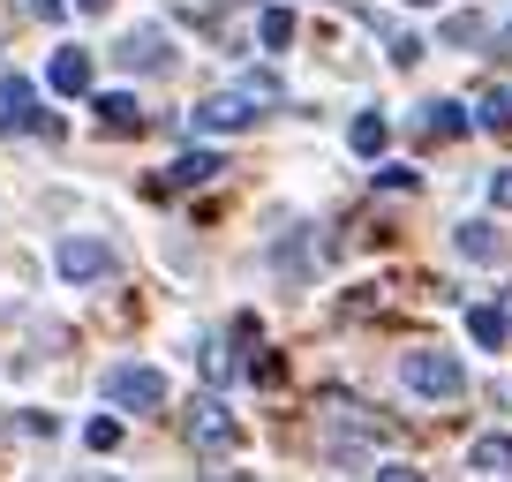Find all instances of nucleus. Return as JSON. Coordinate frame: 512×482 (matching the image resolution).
<instances>
[{
	"instance_id": "obj_11",
	"label": "nucleus",
	"mask_w": 512,
	"mask_h": 482,
	"mask_svg": "<svg viewBox=\"0 0 512 482\" xmlns=\"http://www.w3.org/2000/svg\"><path fill=\"white\" fill-rule=\"evenodd\" d=\"M467 339H475V347H505V339H512V302L467 309Z\"/></svg>"
},
{
	"instance_id": "obj_20",
	"label": "nucleus",
	"mask_w": 512,
	"mask_h": 482,
	"mask_svg": "<svg viewBox=\"0 0 512 482\" xmlns=\"http://www.w3.org/2000/svg\"><path fill=\"white\" fill-rule=\"evenodd\" d=\"M83 437H91V452H113V445H121V422H106V415H98Z\"/></svg>"
},
{
	"instance_id": "obj_19",
	"label": "nucleus",
	"mask_w": 512,
	"mask_h": 482,
	"mask_svg": "<svg viewBox=\"0 0 512 482\" xmlns=\"http://www.w3.org/2000/svg\"><path fill=\"white\" fill-rule=\"evenodd\" d=\"M204 377H211V385H226V377H234V354H226V347H204Z\"/></svg>"
},
{
	"instance_id": "obj_10",
	"label": "nucleus",
	"mask_w": 512,
	"mask_h": 482,
	"mask_svg": "<svg viewBox=\"0 0 512 482\" xmlns=\"http://www.w3.org/2000/svg\"><path fill=\"white\" fill-rule=\"evenodd\" d=\"M452 249H460L467 264H497V257H505V234H497L490 219H467L460 234H452Z\"/></svg>"
},
{
	"instance_id": "obj_8",
	"label": "nucleus",
	"mask_w": 512,
	"mask_h": 482,
	"mask_svg": "<svg viewBox=\"0 0 512 482\" xmlns=\"http://www.w3.org/2000/svg\"><path fill=\"white\" fill-rule=\"evenodd\" d=\"M219 166H226L219 151H181V159L166 166V174L151 181V189H159V196H166V189H196V181H211V174H219Z\"/></svg>"
},
{
	"instance_id": "obj_2",
	"label": "nucleus",
	"mask_w": 512,
	"mask_h": 482,
	"mask_svg": "<svg viewBox=\"0 0 512 482\" xmlns=\"http://www.w3.org/2000/svg\"><path fill=\"white\" fill-rule=\"evenodd\" d=\"M106 400L128 407V415H159L166 407V370H151V362H113L106 370Z\"/></svg>"
},
{
	"instance_id": "obj_6",
	"label": "nucleus",
	"mask_w": 512,
	"mask_h": 482,
	"mask_svg": "<svg viewBox=\"0 0 512 482\" xmlns=\"http://www.w3.org/2000/svg\"><path fill=\"white\" fill-rule=\"evenodd\" d=\"M53 264H61V279L91 287V279H106V272H113V249H106V241H91V234H68V241H61V257H53Z\"/></svg>"
},
{
	"instance_id": "obj_3",
	"label": "nucleus",
	"mask_w": 512,
	"mask_h": 482,
	"mask_svg": "<svg viewBox=\"0 0 512 482\" xmlns=\"http://www.w3.org/2000/svg\"><path fill=\"white\" fill-rule=\"evenodd\" d=\"M0 129H8V136H46V144H61V121L38 106V91H31L23 76H0Z\"/></svg>"
},
{
	"instance_id": "obj_16",
	"label": "nucleus",
	"mask_w": 512,
	"mask_h": 482,
	"mask_svg": "<svg viewBox=\"0 0 512 482\" xmlns=\"http://www.w3.org/2000/svg\"><path fill=\"white\" fill-rule=\"evenodd\" d=\"M256 38H264L272 53H287L294 46V8H264V16H256Z\"/></svg>"
},
{
	"instance_id": "obj_7",
	"label": "nucleus",
	"mask_w": 512,
	"mask_h": 482,
	"mask_svg": "<svg viewBox=\"0 0 512 482\" xmlns=\"http://www.w3.org/2000/svg\"><path fill=\"white\" fill-rule=\"evenodd\" d=\"M113 61L136 68V76H151V68H174V46H166V31H151V23H144V31H128L121 46H113Z\"/></svg>"
},
{
	"instance_id": "obj_26",
	"label": "nucleus",
	"mask_w": 512,
	"mask_h": 482,
	"mask_svg": "<svg viewBox=\"0 0 512 482\" xmlns=\"http://www.w3.org/2000/svg\"><path fill=\"white\" fill-rule=\"evenodd\" d=\"M83 8H106V0H83Z\"/></svg>"
},
{
	"instance_id": "obj_23",
	"label": "nucleus",
	"mask_w": 512,
	"mask_h": 482,
	"mask_svg": "<svg viewBox=\"0 0 512 482\" xmlns=\"http://www.w3.org/2000/svg\"><path fill=\"white\" fill-rule=\"evenodd\" d=\"M490 204H505V211H512V166H505V174L490 181Z\"/></svg>"
},
{
	"instance_id": "obj_13",
	"label": "nucleus",
	"mask_w": 512,
	"mask_h": 482,
	"mask_svg": "<svg viewBox=\"0 0 512 482\" xmlns=\"http://www.w3.org/2000/svg\"><path fill=\"white\" fill-rule=\"evenodd\" d=\"M98 129H113V136H136L144 129V106L128 91H98Z\"/></svg>"
},
{
	"instance_id": "obj_12",
	"label": "nucleus",
	"mask_w": 512,
	"mask_h": 482,
	"mask_svg": "<svg viewBox=\"0 0 512 482\" xmlns=\"http://www.w3.org/2000/svg\"><path fill=\"white\" fill-rule=\"evenodd\" d=\"M467 121H475V113L452 106V98H430V106H422V136H430V144H452V136H467Z\"/></svg>"
},
{
	"instance_id": "obj_14",
	"label": "nucleus",
	"mask_w": 512,
	"mask_h": 482,
	"mask_svg": "<svg viewBox=\"0 0 512 482\" xmlns=\"http://www.w3.org/2000/svg\"><path fill=\"white\" fill-rule=\"evenodd\" d=\"M467 467H482V475H505V467H512V437H505V430L475 437V452H467Z\"/></svg>"
},
{
	"instance_id": "obj_17",
	"label": "nucleus",
	"mask_w": 512,
	"mask_h": 482,
	"mask_svg": "<svg viewBox=\"0 0 512 482\" xmlns=\"http://www.w3.org/2000/svg\"><path fill=\"white\" fill-rule=\"evenodd\" d=\"M384 136H392V129H384V113H354V129H347V144L362 151V159H377V151H384Z\"/></svg>"
},
{
	"instance_id": "obj_22",
	"label": "nucleus",
	"mask_w": 512,
	"mask_h": 482,
	"mask_svg": "<svg viewBox=\"0 0 512 482\" xmlns=\"http://www.w3.org/2000/svg\"><path fill=\"white\" fill-rule=\"evenodd\" d=\"M31 16H38V23H61V16H68V0H31Z\"/></svg>"
},
{
	"instance_id": "obj_15",
	"label": "nucleus",
	"mask_w": 512,
	"mask_h": 482,
	"mask_svg": "<svg viewBox=\"0 0 512 482\" xmlns=\"http://www.w3.org/2000/svg\"><path fill=\"white\" fill-rule=\"evenodd\" d=\"M475 129L512 136V91H482V106H475Z\"/></svg>"
},
{
	"instance_id": "obj_24",
	"label": "nucleus",
	"mask_w": 512,
	"mask_h": 482,
	"mask_svg": "<svg viewBox=\"0 0 512 482\" xmlns=\"http://www.w3.org/2000/svg\"><path fill=\"white\" fill-rule=\"evenodd\" d=\"M377 482H422L415 467H377Z\"/></svg>"
},
{
	"instance_id": "obj_21",
	"label": "nucleus",
	"mask_w": 512,
	"mask_h": 482,
	"mask_svg": "<svg viewBox=\"0 0 512 482\" xmlns=\"http://www.w3.org/2000/svg\"><path fill=\"white\" fill-rule=\"evenodd\" d=\"M415 61H422V38L400 31V38H392V68H415Z\"/></svg>"
},
{
	"instance_id": "obj_9",
	"label": "nucleus",
	"mask_w": 512,
	"mask_h": 482,
	"mask_svg": "<svg viewBox=\"0 0 512 482\" xmlns=\"http://www.w3.org/2000/svg\"><path fill=\"white\" fill-rule=\"evenodd\" d=\"M46 83H53L61 98H83V91H91V53H83V46H61V53H53V68H46Z\"/></svg>"
},
{
	"instance_id": "obj_25",
	"label": "nucleus",
	"mask_w": 512,
	"mask_h": 482,
	"mask_svg": "<svg viewBox=\"0 0 512 482\" xmlns=\"http://www.w3.org/2000/svg\"><path fill=\"white\" fill-rule=\"evenodd\" d=\"M407 8H430V0H407Z\"/></svg>"
},
{
	"instance_id": "obj_18",
	"label": "nucleus",
	"mask_w": 512,
	"mask_h": 482,
	"mask_svg": "<svg viewBox=\"0 0 512 482\" xmlns=\"http://www.w3.org/2000/svg\"><path fill=\"white\" fill-rule=\"evenodd\" d=\"M475 38H482V16H452L445 23V46H475Z\"/></svg>"
},
{
	"instance_id": "obj_4",
	"label": "nucleus",
	"mask_w": 512,
	"mask_h": 482,
	"mask_svg": "<svg viewBox=\"0 0 512 482\" xmlns=\"http://www.w3.org/2000/svg\"><path fill=\"white\" fill-rule=\"evenodd\" d=\"M189 445L219 460V452H234V445H241V422L226 415L219 400H196V407H189Z\"/></svg>"
},
{
	"instance_id": "obj_1",
	"label": "nucleus",
	"mask_w": 512,
	"mask_h": 482,
	"mask_svg": "<svg viewBox=\"0 0 512 482\" xmlns=\"http://www.w3.org/2000/svg\"><path fill=\"white\" fill-rule=\"evenodd\" d=\"M400 377H407V392H422V400H460V392H467L460 354H445V347H407Z\"/></svg>"
},
{
	"instance_id": "obj_5",
	"label": "nucleus",
	"mask_w": 512,
	"mask_h": 482,
	"mask_svg": "<svg viewBox=\"0 0 512 482\" xmlns=\"http://www.w3.org/2000/svg\"><path fill=\"white\" fill-rule=\"evenodd\" d=\"M196 129L204 136H234V129H256V98L249 91H219L196 106Z\"/></svg>"
}]
</instances>
